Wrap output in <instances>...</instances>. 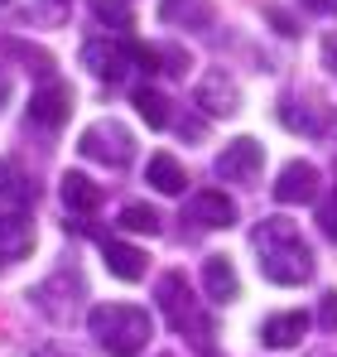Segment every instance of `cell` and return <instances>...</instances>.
I'll return each instance as SVG.
<instances>
[{
    "label": "cell",
    "instance_id": "30bf717a",
    "mask_svg": "<svg viewBox=\"0 0 337 357\" xmlns=\"http://www.w3.org/2000/svg\"><path fill=\"white\" fill-rule=\"evenodd\" d=\"M318 188H323V174H318L313 165L294 160V165H284L280 178H275V203H289V208L313 203V198H318Z\"/></svg>",
    "mask_w": 337,
    "mask_h": 357
},
{
    "label": "cell",
    "instance_id": "ffe728a7",
    "mask_svg": "<svg viewBox=\"0 0 337 357\" xmlns=\"http://www.w3.org/2000/svg\"><path fill=\"white\" fill-rule=\"evenodd\" d=\"M150 183L159 193H183L188 188V174H183V165L173 155H150Z\"/></svg>",
    "mask_w": 337,
    "mask_h": 357
},
{
    "label": "cell",
    "instance_id": "cb8c5ba5",
    "mask_svg": "<svg viewBox=\"0 0 337 357\" xmlns=\"http://www.w3.org/2000/svg\"><path fill=\"white\" fill-rule=\"evenodd\" d=\"M318 232H323V237L337 246V188L323 198V203H318Z\"/></svg>",
    "mask_w": 337,
    "mask_h": 357
},
{
    "label": "cell",
    "instance_id": "5bb4252c",
    "mask_svg": "<svg viewBox=\"0 0 337 357\" xmlns=\"http://www.w3.org/2000/svg\"><path fill=\"white\" fill-rule=\"evenodd\" d=\"M203 290L212 304H231V299L241 295V280H236V266L226 261V256H207L203 261Z\"/></svg>",
    "mask_w": 337,
    "mask_h": 357
},
{
    "label": "cell",
    "instance_id": "d6986e66",
    "mask_svg": "<svg viewBox=\"0 0 337 357\" xmlns=\"http://www.w3.org/2000/svg\"><path fill=\"white\" fill-rule=\"evenodd\" d=\"M107 271H111L116 280H140L145 275V251L140 246H125V241H107Z\"/></svg>",
    "mask_w": 337,
    "mask_h": 357
},
{
    "label": "cell",
    "instance_id": "d4e9b609",
    "mask_svg": "<svg viewBox=\"0 0 337 357\" xmlns=\"http://www.w3.org/2000/svg\"><path fill=\"white\" fill-rule=\"evenodd\" d=\"M97 15H102V20H116L120 29L130 24V5H125V0H97Z\"/></svg>",
    "mask_w": 337,
    "mask_h": 357
},
{
    "label": "cell",
    "instance_id": "7c38bea8",
    "mask_svg": "<svg viewBox=\"0 0 337 357\" xmlns=\"http://www.w3.org/2000/svg\"><path fill=\"white\" fill-rule=\"evenodd\" d=\"M183 218H193L198 227H231L236 222V203L217 193V188H207V193H193L188 198V213Z\"/></svg>",
    "mask_w": 337,
    "mask_h": 357
},
{
    "label": "cell",
    "instance_id": "4316f807",
    "mask_svg": "<svg viewBox=\"0 0 337 357\" xmlns=\"http://www.w3.org/2000/svg\"><path fill=\"white\" fill-rule=\"evenodd\" d=\"M323 63H328V68L337 73V29L328 34V39H323Z\"/></svg>",
    "mask_w": 337,
    "mask_h": 357
},
{
    "label": "cell",
    "instance_id": "277c9868",
    "mask_svg": "<svg viewBox=\"0 0 337 357\" xmlns=\"http://www.w3.org/2000/svg\"><path fill=\"white\" fill-rule=\"evenodd\" d=\"M77 150H82L87 160H97V165H107V169H125V165L135 160V135H130L120 121H92V126L82 130Z\"/></svg>",
    "mask_w": 337,
    "mask_h": 357
},
{
    "label": "cell",
    "instance_id": "8fae6325",
    "mask_svg": "<svg viewBox=\"0 0 337 357\" xmlns=\"http://www.w3.org/2000/svg\"><path fill=\"white\" fill-rule=\"evenodd\" d=\"M29 251H34V222L24 213H5L0 218V275L10 266H19Z\"/></svg>",
    "mask_w": 337,
    "mask_h": 357
},
{
    "label": "cell",
    "instance_id": "f1b7e54d",
    "mask_svg": "<svg viewBox=\"0 0 337 357\" xmlns=\"http://www.w3.org/2000/svg\"><path fill=\"white\" fill-rule=\"evenodd\" d=\"M270 20H275V29H280V34H294V24H289V15H280V10H270Z\"/></svg>",
    "mask_w": 337,
    "mask_h": 357
},
{
    "label": "cell",
    "instance_id": "1f68e13d",
    "mask_svg": "<svg viewBox=\"0 0 337 357\" xmlns=\"http://www.w3.org/2000/svg\"><path fill=\"white\" fill-rule=\"evenodd\" d=\"M58 5H63V0H58Z\"/></svg>",
    "mask_w": 337,
    "mask_h": 357
},
{
    "label": "cell",
    "instance_id": "484cf974",
    "mask_svg": "<svg viewBox=\"0 0 337 357\" xmlns=\"http://www.w3.org/2000/svg\"><path fill=\"white\" fill-rule=\"evenodd\" d=\"M318 324H323L328 333H337V290L323 295V304H318Z\"/></svg>",
    "mask_w": 337,
    "mask_h": 357
},
{
    "label": "cell",
    "instance_id": "2e32d148",
    "mask_svg": "<svg viewBox=\"0 0 337 357\" xmlns=\"http://www.w3.org/2000/svg\"><path fill=\"white\" fill-rule=\"evenodd\" d=\"M159 20L173 29H207L212 24V0H159Z\"/></svg>",
    "mask_w": 337,
    "mask_h": 357
},
{
    "label": "cell",
    "instance_id": "83f0119b",
    "mask_svg": "<svg viewBox=\"0 0 337 357\" xmlns=\"http://www.w3.org/2000/svg\"><path fill=\"white\" fill-rule=\"evenodd\" d=\"M304 10H313V15H337V0H304Z\"/></svg>",
    "mask_w": 337,
    "mask_h": 357
},
{
    "label": "cell",
    "instance_id": "e0dca14e",
    "mask_svg": "<svg viewBox=\"0 0 337 357\" xmlns=\"http://www.w3.org/2000/svg\"><path fill=\"white\" fill-rule=\"evenodd\" d=\"M304 328H308V314L304 309H289V314H275V319L260 324V343L265 348H294L304 338Z\"/></svg>",
    "mask_w": 337,
    "mask_h": 357
},
{
    "label": "cell",
    "instance_id": "6da1fadb",
    "mask_svg": "<svg viewBox=\"0 0 337 357\" xmlns=\"http://www.w3.org/2000/svg\"><path fill=\"white\" fill-rule=\"evenodd\" d=\"M256 251H260V275L275 285H304L313 275V251L304 246L289 218H265L256 227Z\"/></svg>",
    "mask_w": 337,
    "mask_h": 357
},
{
    "label": "cell",
    "instance_id": "3957f363",
    "mask_svg": "<svg viewBox=\"0 0 337 357\" xmlns=\"http://www.w3.org/2000/svg\"><path fill=\"white\" fill-rule=\"evenodd\" d=\"M87 324L111 357H135L150 343V314L135 309V304H97L87 314Z\"/></svg>",
    "mask_w": 337,
    "mask_h": 357
},
{
    "label": "cell",
    "instance_id": "603a6c76",
    "mask_svg": "<svg viewBox=\"0 0 337 357\" xmlns=\"http://www.w3.org/2000/svg\"><path fill=\"white\" fill-rule=\"evenodd\" d=\"M135 112L150 126H168V97L155 92V87H135Z\"/></svg>",
    "mask_w": 337,
    "mask_h": 357
},
{
    "label": "cell",
    "instance_id": "7402d4cb",
    "mask_svg": "<svg viewBox=\"0 0 337 357\" xmlns=\"http://www.w3.org/2000/svg\"><path fill=\"white\" fill-rule=\"evenodd\" d=\"M116 222H120V227H125V232H150V237H155V232H159V213H155V208H150V203H125V208H120V218H116Z\"/></svg>",
    "mask_w": 337,
    "mask_h": 357
},
{
    "label": "cell",
    "instance_id": "4fadbf2b",
    "mask_svg": "<svg viewBox=\"0 0 337 357\" xmlns=\"http://www.w3.org/2000/svg\"><path fill=\"white\" fill-rule=\"evenodd\" d=\"M198 107H203L207 116H231V112H236V82L226 77L222 68H212V73L198 82Z\"/></svg>",
    "mask_w": 337,
    "mask_h": 357
},
{
    "label": "cell",
    "instance_id": "7a4b0ae2",
    "mask_svg": "<svg viewBox=\"0 0 337 357\" xmlns=\"http://www.w3.org/2000/svg\"><path fill=\"white\" fill-rule=\"evenodd\" d=\"M159 309H164V319L173 324L178 338H193L198 353H212L217 324H212V314L198 304V295H193V285H188L183 271H168L164 280H159Z\"/></svg>",
    "mask_w": 337,
    "mask_h": 357
},
{
    "label": "cell",
    "instance_id": "52a82bcc",
    "mask_svg": "<svg viewBox=\"0 0 337 357\" xmlns=\"http://www.w3.org/2000/svg\"><path fill=\"white\" fill-rule=\"evenodd\" d=\"M260 169H265V145H260V140H251V135L231 140L222 155H217V174L231 178V183H256Z\"/></svg>",
    "mask_w": 337,
    "mask_h": 357
},
{
    "label": "cell",
    "instance_id": "8992f818",
    "mask_svg": "<svg viewBox=\"0 0 337 357\" xmlns=\"http://www.w3.org/2000/svg\"><path fill=\"white\" fill-rule=\"evenodd\" d=\"M82 63L102 77V82H120L135 59H130V39H87L82 44Z\"/></svg>",
    "mask_w": 337,
    "mask_h": 357
},
{
    "label": "cell",
    "instance_id": "f546056e",
    "mask_svg": "<svg viewBox=\"0 0 337 357\" xmlns=\"http://www.w3.org/2000/svg\"><path fill=\"white\" fill-rule=\"evenodd\" d=\"M5 102H10V77L0 73V112H5Z\"/></svg>",
    "mask_w": 337,
    "mask_h": 357
},
{
    "label": "cell",
    "instance_id": "44dd1931",
    "mask_svg": "<svg viewBox=\"0 0 337 357\" xmlns=\"http://www.w3.org/2000/svg\"><path fill=\"white\" fill-rule=\"evenodd\" d=\"M0 49H5V54H15V59H24V68H29V73H39L44 82L54 77V54H49V49H29V44H19V39H5Z\"/></svg>",
    "mask_w": 337,
    "mask_h": 357
},
{
    "label": "cell",
    "instance_id": "4dcf8cb0",
    "mask_svg": "<svg viewBox=\"0 0 337 357\" xmlns=\"http://www.w3.org/2000/svg\"><path fill=\"white\" fill-rule=\"evenodd\" d=\"M0 5H10V0H0Z\"/></svg>",
    "mask_w": 337,
    "mask_h": 357
},
{
    "label": "cell",
    "instance_id": "5b68a950",
    "mask_svg": "<svg viewBox=\"0 0 337 357\" xmlns=\"http://www.w3.org/2000/svg\"><path fill=\"white\" fill-rule=\"evenodd\" d=\"M82 295H87L82 275H77V271H58V275H49V280L34 290V304H39V309H44L54 324H68V319L77 314Z\"/></svg>",
    "mask_w": 337,
    "mask_h": 357
},
{
    "label": "cell",
    "instance_id": "ba28073f",
    "mask_svg": "<svg viewBox=\"0 0 337 357\" xmlns=\"http://www.w3.org/2000/svg\"><path fill=\"white\" fill-rule=\"evenodd\" d=\"M34 203H39V178H29V169L19 160H0V218L24 213Z\"/></svg>",
    "mask_w": 337,
    "mask_h": 357
},
{
    "label": "cell",
    "instance_id": "9a60e30c",
    "mask_svg": "<svg viewBox=\"0 0 337 357\" xmlns=\"http://www.w3.org/2000/svg\"><path fill=\"white\" fill-rule=\"evenodd\" d=\"M63 203H68L72 218H92V213L102 208V183H92L87 174L68 169V174H63Z\"/></svg>",
    "mask_w": 337,
    "mask_h": 357
},
{
    "label": "cell",
    "instance_id": "9c48e42d",
    "mask_svg": "<svg viewBox=\"0 0 337 357\" xmlns=\"http://www.w3.org/2000/svg\"><path fill=\"white\" fill-rule=\"evenodd\" d=\"M68 116H72V87H68V82L49 77L44 87H34V97H29V121H39V126L58 130Z\"/></svg>",
    "mask_w": 337,
    "mask_h": 357
},
{
    "label": "cell",
    "instance_id": "ac0fdd59",
    "mask_svg": "<svg viewBox=\"0 0 337 357\" xmlns=\"http://www.w3.org/2000/svg\"><path fill=\"white\" fill-rule=\"evenodd\" d=\"M280 121L289 130H299V135H323V130L333 126V112H323L318 102H284Z\"/></svg>",
    "mask_w": 337,
    "mask_h": 357
}]
</instances>
